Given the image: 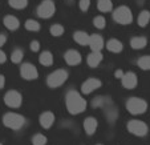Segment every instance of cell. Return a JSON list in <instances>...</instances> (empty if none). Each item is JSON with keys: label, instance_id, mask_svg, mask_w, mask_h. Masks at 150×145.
<instances>
[{"label": "cell", "instance_id": "obj_1", "mask_svg": "<svg viewBox=\"0 0 150 145\" xmlns=\"http://www.w3.org/2000/svg\"><path fill=\"white\" fill-rule=\"evenodd\" d=\"M65 105L71 114H80L86 109V100L77 91H69L65 96Z\"/></svg>", "mask_w": 150, "mask_h": 145}, {"label": "cell", "instance_id": "obj_2", "mask_svg": "<svg viewBox=\"0 0 150 145\" xmlns=\"http://www.w3.org/2000/svg\"><path fill=\"white\" fill-rule=\"evenodd\" d=\"M3 124L9 129H13V131H19L24 127L25 124V119L24 116L19 113H15V112H8L3 116Z\"/></svg>", "mask_w": 150, "mask_h": 145}, {"label": "cell", "instance_id": "obj_3", "mask_svg": "<svg viewBox=\"0 0 150 145\" xmlns=\"http://www.w3.org/2000/svg\"><path fill=\"white\" fill-rule=\"evenodd\" d=\"M126 109L132 114H142L147 109V102L139 97H130L126 101Z\"/></svg>", "mask_w": 150, "mask_h": 145}, {"label": "cell", "instance_id": "obj_4", "mask_svg": "<svg viewBox=\"0 0 150 145\" xmlns=\"http://www.w3.org/2000/svg\"><path fill=\"white\" fill-rule=\"evenodd\" d=\"M113 19L118 24L122 26H127L133 21V14H132L130 8H127L125 6H121L113 11Z\"/></svg>", "mask_w": 150, "mask_h": 145}, {"label": "cell", "instance_id": "obj_5", "mask_svg": "<svg viewBox=\"0 0 150 145\" xmlns=\"http://www.w3.org/2000/svg\"><path fill=\"white\" fill-rule=\"evenodd\" d=\"M68 80V72L65 69H57L52 72L47 79V84L49 88H59Z\"/></svg>", "mask_w": 150, "mask_h": 145}, {"label": "cell", "instance_id": "obj_6", "mask_svg": "<svg viewBox=\"0 0 150 145\" xmlns=\"http://www.w3.org/2000/svg\"><path fill=\"white\" fill-rule=\"evenodd\" d=\"M56 12V6L53 0H42L40 6L37 7V16L41 19H49Z\"/></svg>", "mask_w": 150, "mask_h": 145}, {"label": "cell", "instance_id": "obj_7", "mask_svg": "<svg viewBox=\"0 0 150 145\" xmlns=\"http://www.w3.org/2000/svg\"><path fill=\"white\" fill-rule=\"evenodd\" d=\"M127 131L130 132L132 134H136V136H146L147 134V125L141 120H130L127 122Z\"/></svg>", "mask_w": 150, "mask_h": 145}, {"label": "cell", "instance_id": "obj_8", "mask_svg": "<svg viewBox=\"0 0 150 145\" xmlns=\"http://www.w3.org/2000/svg\"><path fill=\"white\" fill-rule=\"evenodd\" d=\"M4 102L9 108H19L23 102V96L17 91H8L4 96Z\"/></svg>", "mask_w": 150, "mask_h": 145}, {"label": "cell", "instance_id": "obj_9", "mask_svg": "<svg viewBox=\"0 0 150 145\" xmlns=\"http://www.w3.org/2000/svg\"><path fill=\"white\" fill-rule=\"evenodd\" d=\"M20 75L25 80H36L39 77V72H37L36 67L31 63H24L20 67Z\"/></svg>", "mask_w": 150, "mask_h": 145}, {"label": "cell", "instance_id": "obj_10", "mask_svg": "<svg viewBox=\"0 0 150 145\" xmlns=\"http://www.w3.org/2000/svg\"><path fill=\"white\" fill-rule=\"evenodd\" d=\"M101 85H102L101 80L96 79V77H89L88 80H85L81 84V92L84 95H89L93 91H96V89L101 88Z\"/></svg>", "mask_w": 150, "mask_h": 145}, {"label": "cell", "instance_id": "obj_11", "mask_svg": "<svg viewBox=\"0 0 150 145\" xmlns=\"http://www.w3.org/2000/svg\"><path fill=\"white\" fill-rule=\"evenodd\" d=\"M122 87L126 89H133L136 88L137 82H138V80H137V76L134 72H127V73L124 75V77H122Z\"/></svg>", "mask_w": 150, "mask_h": 145}, {"label": "cell", "instance_id": "obj_12", "mask_svg": "<svg viewBox=\"0 0 150 145\" xmlns=\"http://www.w3.org/2000/svg\"><path fill=\"white\" fill-rule=\"evenodd\" d=\"M64 57H65L67 64H69V65H77V64L81 63V55H80V52L74 51V49L67 51Z\"/></svg>", "mask_w": 150, "mask_h": 145}, {"label": "cell", "instance_id": "obj_13", "mask_svg": "<svg viewBox=\"0 0 150 145\" xmlns=\"http://www.w3.org/2000/svg\"><path fill=\"white\" fill-rule=\"evenodd\" d=\"M39 121L42 128L49 129L54 122V114L52 113V112H42L39 117Z\"/></svg>", "mask_w": 150, "mask_h": 145}, {"label": "cell", "instance_id": "obj_14", "mask_svg": "<svg viewBox=\"0 0 150 145\" xmlns=\"http://www.w3.org/2000/svg\"><path fill=\"white\" fill-rule=\"evenodd\" d=\"M89 47H91L92 52H101V49L104 48V39L100 35H91Z\"/></svg>", "mask_w": 150, "mask_h": 145}, {"label": "cell", "instance_id": "obj_15", "mask_svg": "<svg viewBox=\"0 0 150 145\" xmlns=\"http://www.w3.org/2000/svg\"><path fill=\"white\" fill-rule=\"evenodd\" d=\"M97 127H98V122H97V120L94 119V117L91 116L84 120V131H85V133L89 134V136H92V134L97 131Z\"/></svg>", "mask_w": 150, "mask_h": 145}, {"label": "cell", "instance_id": "obj_16", "mask_svg": "<svg viewBox=\"0 0 150 145\" xmlns=\"http://www.w3.org/2000/svg\"><path fill=\"white\" fill-rule=\"evenodd\" d=\"M73 39L77 44H80V45H89L91 35H88L84 31H76L73 33Z\"/></svg>", "mask_w": 150, "mask_h": 145}, {"label": "cell", "instance_id": "obj_17", "mask_svg": "<svg viewBox=\"0 0 150 145\" xmlns=\"http://www.w3.org/2000/svg\"><path fill=\"white\" fill-rule=\"evenodd\" d=\"M102 57L104 56H102L101 52H92L88 56V59H86V63H88V65L91 67V68H96L102 61Z\"/></svg>", "mask_w": 150, "mask_h": 145}, {"label": "cell", "instance_id": "obj_18", "mask_svg": "<svg viewBox=\"0 0 150 145\" xmlns=\"http://www.w3.org/2000/svg\"><path fill=\"white\" fill-rule=\"evenodd\" d=\"M3 23H4V26H6L8 29H11V31L17 29V28H19V26H20L19 19H17V17H15V16H12V15H8V16L4 17Z\"/></svg>", "mask_w": 150, "mask_h": 145}, {"label": "cell", "instance_id": "obj_19", "mask_svg": "<svg viewBox=\"0 0 150 145\" xmlns=\"http://www.w3.org/2000/svg\"><path fill=\"white\" fill-rule=\"evenodd\" d=\"M106 48H108V51L113 52V53H118V52L122 51L124 45H122V43L120 41V40H117V39H110L108 43H106Z\"/></svg>", "mask_w": 150, "mask_h": 145}, {"label": "cell", "instance_id": "obj_20", "mask_svg": "<svg viewBox=\"0 0 150 145\" xmlns=\"http://www.w3.org/2000/svg\"><path fill=\"white\" fill-rule=\"evenodd\" d=\"M40 64H42L44 67H51L53 64V56L49 51H44L39 57Z\"/></svg>", "mask_w": 150, "mask_h": 145}, {"label": "cell", "instance_id": "obj_21", "mask_svg": "<svg viewBox=\"0 0 150 145\" xmlns=\"http://www.w3.org/2000/svg\"><path fill=\"white\" fill-rule=\"evenodd\" d=\"M147 40L145 39V37H141V36H137V37H133V39L130 40V45L133 49H142L145 48V45H146Z\"/></svg>", "mask_w": 150, "mask_h": 145}, {"label": "cell", "instance_id": "obj_22", "mask_svg": "<svg viewBox=\"0 0 150 145\" xmlns=\"http://www.w3.org/2000/svg\"><path fill=\"white\" fill-rule=\"evenodd\" d=\"M97 8L101 12H110L113 9V3H112V0H98Z\"/></svg>", "mask_w": 150, "mask_h": 145}, {"label": "cell", "instance_id": "obj_23", "mask_svg": "<svg viewBox=\"0 0 150 145\" xmlns=\"http://www.w3.org/2000/svg\"><path fill=\"white\" fill-rule=\"evenodd\" d=\"M149 21H150V11H142L141 14H139V16H138V20H137V23H138V26L139 27H146L147 24H149Z\"/></svg>", "mask_w": 150, "mask_h": 145}, {"label": "cell", "instance_id": "obj_24", "mask_svg": "<svg viewBox=\"0 0 150 145\" xmlns=\"http://www.w3.org/2000/svg\"><path fill=\"white\" fill-rule=\"evenodd\" d=\"M137 65L141 69H144V71H150V56L149 55L139 57L138 61H137Z\"/></svg>", "mask_w": 150, "mask_h": 145}, {"label": "cell", "instance_id": "obj_25", "mask_svg": "<svg viewBox=\"0 0 150 145\" xmlns=\"http://www.w3.org/2000/svg\"><path fill=\"white\" fill-rule=\"evenodd\" d=\"M8 4L15 9H23L28 6V0H8Z\"/></svg>", "mask_w": 150, "mask_h": 145}, {"label": "cell", "instance_id": "obj_26", "mask_svg": "<svg viewBox=\"0 0 150 145\" xmlns=\"http://www.w3.org/2000/svg\"><path fill=\"white\" fill-rule=\"evenodd\" d=\"M25 28L28 29V31H32V32H37L40 31V24L39 21H36V20H32V19H28L25 21Z\"/></svg>", "mask_w": 150, "mask_h": 145}, {"label": "cell", "instance_id": "obj_27", "mask_svg": "<svg viewBox=\"0 0 150 145\" xmlns=\"http://www.w3.org/2000/svg\"><path fill=\"white\" fill-rule=\"evenodd\" d=\"M23 57H24V53H23V51H21V49H15V51L12 52V55H11L12 63H15V64L21 63Z\"/></svg>", "mask_w": 150, "mask_h": 145}, {"label": "cell", "instance_id": "obj_28", "mask_svg": "<svg viewBox=\"0 0 150 145\" xmlns=\"http://www.w3.org/2000/svg\"><path fill=\"white\" fill-rule=\"evenodd\" d=\"M51 35L52 36H54V37H59V36H61L62 33H64V27L61 26V24H53V26L51 27Z\"/></svg>", "mask_w": 150, "mask_h": 145}, {"label": "cell", "instance_id": "obj_29", "mask_svg": "<svg viewBox=\"0 0 150 145\" xmlns=\"http://www.w3.org/2000/svg\"><path fill=\"white\" fill-rule=\"evenodd\" d=\"M32 144L33 145H45L47 144V137L41 133H37L32 137Z\"/></svg>", "mask_w": 150, "mask_h": 145}, {"label": "cell", "instance_id": "obj_30", "mask_svg": "<svg viewBox=\"0 0 150 145\" xmlns=\"http://www.w3.org/2000/svg\"><path fill=\"white\" fill-rule=\"evenodd\" d=\"M108 104H112L110 101H109L108 99H105V97H97V99H94L93 101H92V105L93 107H105L108 105Z\"/></svg>", "mask_w": 150, "mask_h": 145}, {"label": "cell", "instance_id": "obj_31", "mask_svg": "<svg viewBox=\"0 0 150 145\" xmlns=\"http://www.w3.org/2000/svg\"><path fill=\"white\" fill-rule=\"evenodd\" d=\"M93 26L98 29L105 28V17L104 16H96L93 19Z\"/></svg>", "mask_w": 150, "mask_h": 145}, {"label": "cell", "instance_id": "obj_32", "mask_svg": "<svg viewBox=\"0 0 150 145\" xmlns=\"http://www.w3.org/2000/svg\"><path fill=\"white\" fill-rule=\"evenodd\" d=\"M117 114H118V112H117V109H114L113 107H110V108L106 109V116H108V119L110 120V122L114 121V119L117 117Z\"/></svg>", "mask_w": 150, "mask_h": 145}, {"label": "cell", "instance_id": "obj_33", "mask_svg": "<svg viewBox=\"0 0 150 145\" xmlns=\"http://www.w3.org/2000/svg\"><path fill=\"white\" fill-rule=\"evenodd\" d=\"M91 7V0H80V9L82 12H86Z\"/></svg>", "mask_w": 150, "mask_h": 145}, {"label": "cell", "instance_id": "obj_34", "mask_svg": "<svg viewBox=\"0 0 150 145\" xmlns=\"http://www.w3.org/2000/svg\"><path fill=\"white\" fill-rule=\"evenodd\" d=\"M31 49H32V52H37L40 49V43L37 41V40L31 41Z\"/></svg>", "mask_w": 150, "mask_h": 145}, {"label": "cell", "instance_id": "obj_35", "mask_svg": "<svg viewBox=\"0 0 150 145\" xmlns=\"http://www.w3.org/2000/svg\"><path fill=\"white\" fill-rule=\"evenodd\" d=\"M124 72L121 71V69H117L116 72H114V77H116V79H121L122 80V77H124Z\"/></svg>", "mask_w": 150, "mask_h": 145}, {"label": "cell", "instance_id": "obj_36", "mask_svg": "<svg viewBox=\"0 0 150 145\" xmlns=\"http://www.w3.org/2000/svg\"><path fill=\"white\" fill-rule=\"evenodd\" d=\"M6 60H7V56H6V53H4L1 49H0V64H3V63H6Z\"/></svg>", "mask_w": 150, "mask_h": 145}, {"label": "cell", "instance_id": "obj_37", "mask_svg": "<svg viewBox=\"0 0 150 145\" xmlns=\"http://www.w3.org/2000/svg\"><path fill=\"white\" fill-rule=\"evenodd\" d=\"M7 41V36L6 35H0V47H3Z\"/></svg>", "mask_w": 150, "mask_h": 145}, {"label": "cell", "instance_id": "obj_38", "mask_svg": "<svg viewBox=\"0 0 150 145\" xmlns=\"http://www.w3.org/2000/svg\"><path fill=\"white\" fill-rule=\"evenodd\" d=\"M4 84H6V79H4L3 75H0V89L4 87Z\"/></svg>", "mask_w": 150, "mask_h": 145}, {"label": "cell", "instance_id": "obj_39", "mask_svg": "<svg viewBox=\"0 0 150 145\" xmlns=\"http://www.w3.org/2000/svg\"><path fill=\"white\" fill-rule=\"evenodd\" d=\"M0 145H3V144H0Z\"/></svg>", "mask_w": 150, "mask_h": 145}, {"label": "cell", "instance_id": "obj_40", "mask_svg": "<svg viewBox=\"0 0 150 145\" xmlns=\"http://www.w3.org/2000/svg\"><path fill=\"white\" fill-rule=\"evenodd\" d=\"M98 145H101V144H98Z\"/></svg>", "mask_w": 150, "mask_h": 145}]
</instances>
